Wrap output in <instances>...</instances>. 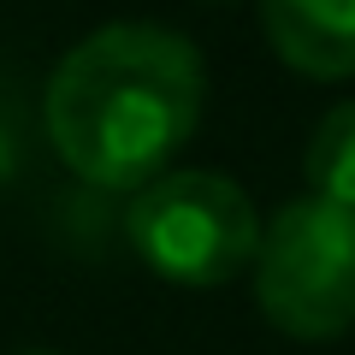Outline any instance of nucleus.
<instances>
[{"label":"nucleus","instance_id":"f257e3e1","mask_svg":"<svg viewBox=\"0 0 355 355\" xmlns=\"http://www.w3.org/2000/svg\"><path fill=\"white\" fill-rule=\"evenodd\" d=\"M207 65L166 24H107L83 36L42 95V125L65 166L95 190H142L196 137Z\"/></svg>","mask_w":355,"mask_h":355},{"label":"nucleus","instance_id":"f03ea898","mask_svg":"<svg viewBox=\"0 0 355 355\" xmlns=\"http://www.w3.org/2000/svg\"><path fill=\"white\" fill-rule=\"evenodd\" d=\"M125 237L148 272L184 291H214L249 272L261 214L225 172H160L142 190H130Z\"/></svg>","mask_w":355,"mask_h":355},{"label":"nucleus","instance_id":"7ed1b4c3","mask_svg":"<svg viewBox=\"0 0 355 355\" xmlns=\"http://www.w3.org/2000/svg\"><path fill=\"white\" fill-rule=\"evenodd\" d=\"M249 272L272 331L302 343L343 338L355 326V207L320 196L284 202L261 225Z\"/></svg>","mask_w":355,"mask_h":355},{"label":"nucleus","instance_id":"20e7f679","mask_svg":"<svg viewBox=\"0 0 355 355\" xmlns=\"http://www.w3.org/2000/svg\"><path fill=\"white\" fill-rule=\"evenodd\" d=\"M261 30L291 71L355 77V0H254Z\"/></svg>","mask_w":355,"mask_h":355},{"label":"nucleus","instance_id":"39448f33","mask_svg":"<svg viewBox=\"0 0 355 355\" xmlns=\"http://www.w3.org/2000/svg\"><path fill=\"white\" fill-rule=\"evenodd\" d=\"M302 178H308V196L355 207V101H338L314 125L308 154H302Z\"/></svg>","mask_w":355,"mask_h":355},{"label":"nucleus","instance_id":"423d86ee","mask_svg":"<svg viewBox=\"0 0 355 355\" xmlns=\"http://www.w3.org/2000/svg\"><path fill=\"white\" fill-rule=\"evenodd\" d=\"M207 6H237V0H207Z\"/></svg>","mask_w":355,"mask_h":355}]
</instances>
